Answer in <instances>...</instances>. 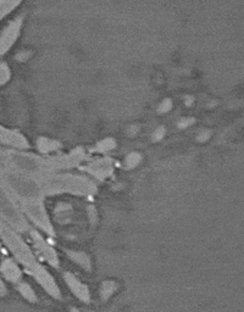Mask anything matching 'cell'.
Masks as SVG:
<instances>
[{"label": "cell", "mask_w": 244, "mask_h": 312, "mask_svg": "<svg viewBox=\"0 0 244 312\" xmlns=\"http://www.w3.org/2000/svg\"><path fill=\"white\" fill-rule=\"evenodd\" d=\"M115 148H116V140L111 136H107L95 144V146L93 148V151L98 153V154H106V153L114 150Z\"/></svg>", "instance_id": "8fae6325"}, {"label": "cell", "mask_w": 244, "mask_h": 312, "mask_svg": "<svg viewBox=\"0 0 244 312\" xmlns=\"http://www.w3.org/2000/svg\"><path fill=\"white\" fill-rule=\"evenodd\" d=\"M172 109V101L170 99H165L163 101H161V104L158 107V112L159 114H166Z\"/></svg>", "instance_id": "2e32d148"}, {"label": "cell", "mask_w": 244, "mask_h": 312, "mask_svg": "<svg viewBox=\"0 0 244 312\" xmlns=\"http://www.w3.org/2000/svg\"><path fill=\"white\" fill-rule=\"evenodd\" d=\"M166 134V129L163 128V126H160V127H158L154 132H153V134H151V140L153 141H159V140H161L163 136Z\"/></svg>", "instance_id": "e0dca14e"}, {"label": "cell", "mask_w": 244, "mask_h": 312, "mask_svg": "<svg viewBox=\"0 0 244 312\" xmlns=\"http://www.w3.org/2000/svg\"><path fill=\"white\" fill-rule=\"evenodd\" d=\"M195 122V119H193V118H190V117H184L182 118L180 122H178V126H180V128H185V127H189V126H192L193 123Z\"/></svg>", "instance_id": "ac0fdd59"}, {"label": "cell", "mask_w": 244, "mask_h": 312, "mask_svg": "<svg viewBox=\"0 0 244 312\" xmlns=\"http://www.w3.org/2000/svg\"><path fill=\"white\" fill-rule=\"evenodd\" d=\"M32 239H33V243H34L37 250L41 253V255L44 257V260L48 261V263H50L53 267L59 268L60 258H59L58 253L55 251V249L41 236V234L36 233V232L32 233Z\"/></svg>", "instance_id": "52a82bcc"}, {"label": "cell", "mask_w": 244, "mask_h": 312, "mask_svg": "<svg viewBox=\"0 0 244 312\" xmlns=\"http://www.w3.org/2000/svg\"><path fill=\"white\" fill-rule=\"evenodd\" d=\"M27 212L32 217V219L38 224V227L43 232H45L48 235H54L55 234L54 227L51 224L49 214H48L44 205H43V201L27 204Z\"/></svg>", "instance_id": "277c9868"}, {"label": "cell", "mask_w": 244, "mask_h": 312, "mask_svg": "<svg viewBox=\"0 0 244 312\" xmlns=\"http://www.w3.org/2000/svg\"><path fill=\"white\" fill-rule=\"evenodd\" d=\"M141 161H142V155L139 153H131L126 156L123 165L127 168H134L141 163Z\"/></svg>", "instance_id": "5bb4252c"}, {"label": "cell", "mask_w": 244, "mask_h": 312, "mask_svg": "<svg viewBox=\"0 0 244 312\" xmlns=\"http://www.w3.org/2000/svg\"><path fill=\"white\" fill-rule=\"evenodd\" d=\"M4 272L6 274V277L12 280V282H16L19 280L21 277L20 270L16 267V265H14V262L11 261H6L5 265H4Z\"/></svg>", "instance_id": "4fadbf2b"}, {"label": "cell", "mask_w": 244, "mask_h": 312, "mask_svg": "<svg viewBox=\"0 0 244 312\" xmlns=\"http://www.w3.org/2000/svg\"><path fill=\"white\" fill-rule=\"evenodd\" d=\"M120 285L117 282L112 280V279H106L102 282L100 287H99V297L102 299V301H107L110 297H112L115 295V292L119 290Z\"/></svg>", "instance_id": "30bf717a"}, {"label": "cell", "mask_w": 244, "mask_h": 312, "mask_svg": "<svg viewBox=\"0 0 244 312\" xmlns=\"http://www.w3.org/2000/svg\"><path fill=\"white\" fill-rule=\"evenodd\" d=\"M114 168H115L114 160L110 158V157L104 156V157L97 158V160L89 162L84 167V171L89 176H93L97 179L105 180L106 178H109V177L112 176Z\"/></svg>", "instance_id": "5b68a950"}, {"label": "cell", "mask_w": 244, "mask_h": 312, "mask_svg": "<svg viewBox=\"0 0 244 312\" xmlns=\"http://www.w3.org/2000/svg\"><path fill=\"white\" fill-rule=\"evenodd\" d=\"M85 158V153L81 148L73 149L68 154H59L56 156H50L48 158L49 166L51 172L62 171V170H68L72 167H76Z\"/></svg>", "instance_id": "3957f363"}, {"label": "cell", "mask_w": 244, "mask_h": 312, "mask_svg": "<svg viewBox=\"0 0 244 312\" xmlns=\"http://www.w3.org/2000/svg\"><path fill=\"white\" fill-rule=\"evenodd\" d=\"M63 253L75 265H77L84 272H92L93 263H92V258L88 254L81 251V250H75V249H63Z\"/></svg>", "instance_id": "ba28073f"}, {"label": "cell", "mask_w": 244, "mask_h": 312, "mask_svg": "<svg viewBox=\"0 0 244 312\" xmlns=\"http://www.w3.org/2000/svg\"><path fill=\"white\" fill-rule=\"evenodd\" d=\"M20 292L28 301H31V302H37V300H38V299H37V295H36V292H33V289H32L28 284H21Z\"/></svg>", "instance_id": "9a60e30c"}, {"label": "cell", "mask_w": 244, "mask_h": 312, "mask_svg": "<svg viewBox=\"0 0 244 312\" xmlns=\"http://www.w3.org/2000/svg\"><path fill=\"white\" fill-rule=\"evenodd\" d=\"M63 282L66 284V287L70 289V292H72L80 301L83 304H89L92 295H90V290L89 288L80 280L73 273L71 272H63Z\"/></svg>", "instance_id": "8992f818"}, {"label": "cell", "mask_w": 244, "mask_h": 312, "mask_svg": "<svg viewBox=\"0 0 244 312\" xmlns=\"http://www.w3.org/2000/svg\"><path fill=\"white\" fill-rule=\"evenodd\" d=\"M209 139V132L207 131H200L197 136V140L198 141H205Z\"/></svg>", "instance_id": "d6986e66"}, {"label": "cell", "mask_w": 244, "mask_h": 312, "mask_svg": "<svg viewBox=\"0 0 244 312\" xmlns=\"http://www.w3.org/2000/svg\"><path fill=\"white\" fill-rule=\"evenodd\" d=\"M38 148L41 153H53L58 149L61 148V143L54 139H49V138H41L38 140Z\"/></svg>", "instance_id": "7c38bea8"}, {"label": "cell", "mask_w": 244, "mask_h": 312, "mask_svg": "<svg viewBox=\"0 0 244 312\" xmlns=\"http://www.w3.org/2000/svg\"><path fill=\"white\" fill-rule=\"evenodd\" d=\"M45 195H75L90 197L98 193L97 184L87 176L75 173H53L43 179Z\"/></svg>", "instance_id": "6da1fadb"}, {"label": "cell", "mask_w": 244, "mask_h": 312, "mask_svg": "<svg viewBox=\"0 0 244 312\" xmlns=\"http://www.w3.org/2000/svg\"><path fill=\"white\" fill-rule=\"evenodd\" d=\"M4 236H5L6 241L9 243V245L11 246V249L14 250V253L16 254V256L27 266V268L34 275V278L43 287V289L50 296H53L54 299L60 300L62 297V295H61V290L59 288V285H58V283H56V280L41 265H39L36 261V258L31 254L29 249L21 241L17 236H15L14 234H11L7 231H4Z\"/></svg>", "instance_id": "7a4b0ae2"}, {"label": "cell", "mask_w": 244, "mask_h": 312, "mask_svg": "<svg viewBox=\"0 0 244 312\" xmlns=\"http://www.w3.org/2000/svg\"><path fill=\"white\" fill-rule=\"evenodd\" d=\"M70 312H81V311H80L78 309H76V307H71V309H70Z\"/></svg>", "instance_id": "ffe728a7"}, {"label": "cell", "mask_w": 244, "mask_h": 312, "mask_svg": "<svg viewBox=\"0 0 244 312\" xmlns=\"http://www.w3.org/2000/svg\"><path fill=\"white\" fill-rule=\"evenodd\" d=\"M20 28H21V20H17L15 22H12L6 31L4 32L1 40H0V53H5L16 40V38L20 34Z\"/></svg>", "instance_id": "9c48e42d"}]
</instances>
